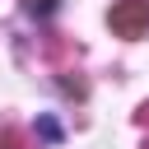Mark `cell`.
Returning a JSON list of instances; mask_svg holds the SVG:
<instances>
[{"mask_svg": "<svg viewBox=\"0 0 149 149\" xmlns=\"http://www.w3.org/2000/svg\"><path fill=\"white\" fill-rule=\"evenodd\" d=\"M56 5H61V0H23V9H28V14H37V19L56 14Z\"/></svg>", "mask_w": 149, "mask_h": 149, "instance_id": "cell-2", "label": "cell"}, {"mask_svg": "<svg viewBox=\"0 0 149 149\" xmlns=\"http://www.w3.org/2000/svg\"><path fill=\"white\" fill-rule=\"evenodd\" d=\"M107 23H112L116 37H140L149 28V0H116L112 14H107Z\"/></svg>", "mask_w": 149, "mask_h": 149, "instance_id": "cell-1", "label": "cell"}, {"mask_svg": "<svg viewBox=\"0 0 149 149\" xmlns=\"http://www.w3.org/2000/svg\"><path fill=\"white\" fill-rule=\"evenodd\" d=\"M37 130H42L47 140H61V126H56V121H37Z\"/></svg>", "mask_w": 149, "mask_h": 149, "instance_id": "cell-3", "label": "cell"}]
</instances>
